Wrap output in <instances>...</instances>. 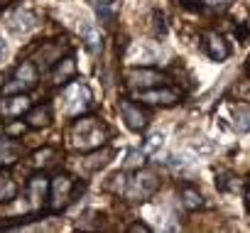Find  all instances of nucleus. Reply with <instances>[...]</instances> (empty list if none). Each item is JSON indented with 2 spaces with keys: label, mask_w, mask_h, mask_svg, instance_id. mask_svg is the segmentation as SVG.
Instances as JSON below:
<instances>
[{
  "label": "nucleus",
  "mask_w": 250,
  "mask_h": 233,
  "mask_svg": "<svg viewBox=\"0 0 250 233\" xmlns=\"http://www.w3.org/2000/svg\"><path fill=\"white\" fill-rule=\"evenodd\" d=\"M105 138H108V128L98 118H81L74 123V128L69 133V145L81 152H88V150L101 148L105 143Z\"/></svg>",
  "instance_id": "f257e3e1"
},
{
  "label": "nucleus",
  "mask_w": 250,
  "mask_h": 233,
  "mask_svg": "<svg viewBox=\"0 0 250 233\" xmlns=\"http://www.w3.org/2000/svg\"><path fill=\"white\" fill-rule=\"evenodd\" d=\"M157 187H160L157 174L150 172V169H140L133 179H128V187H125L123 194H125V199H130V201H145V199H150L157 191Z\"/></svg>",
  "instance_id": "f03ea898"
},
{
  "label": "nucleus",
  "mask_w": 250,
  "mask_h": 233,
  "mask_svg": "<svg viewBox=\"0 0 250 233\" xmlns=\"http://www.w3.org/2000/svg\"><path fill=\"white\" fill-rule=\"evenodd\" d=\"M135 98L140 103H150V106H172L182 98V93L177 88H169V86H152V88H143V91H135Z\"/></svg>",
  "instance_id": "7ed1b4c3"
},
{
  "label": "nucleus",
  "mask_w": 250,
  "mask_h": 233,
  "mask_svg": "<svg viewBox=\"0 0 250 233\" xmlns=\"http://www.w3.org/2000/svg\"><path fill=\"white\" fill-rule=\"evenodd\" d=\"M64 98H66V113H69V115H81V113L91 106V91H88V86L81 84V81L69 84Z\"/></svg>",
  "instance_id": "20e7f679"
},
{
  "label": "nucleus",
  "mask_w": 250,
  "mask_h": 233,
  "mask_svg": "<svg viewBox=\"0 0 250 233\" xmlns=\"http://www.w3.org/2000/svg\"><path fill=\"white\" fill-rule=\"evenodd\" d=\"M74 179L71 177H66V174H59V177H54L52 179V184H49V204H52V211H59V209H64L69 201H71V196H74Z\"/></svg>",
  "instance_id": "39448f33"
},
{
  "label": "nucleus",
  "mask_w": 250,
  "mask_h": 233,
  "mask_svg": "<svg viewBox=\"0 0 250 233\" xmlns=\"http://www.w3.org/2000/svg\"><path fill=\"white\" fill-rule=\"evenodd\" d=\"M118 108H120V115H123L125 126H128L130 130L143 133V130L147 128V113L140 108V103H135V101H130V98H123V101L118 103Z\"/></svg>",
  "instance_id": "423d86ee"
},
{
  "label": "nucleus",
  "mask_w": 250,
  "mask_h": 233,
  "mask_svg": "<svg viewBox=\"0 0 250 233\" xmlns=\"http://www.w3.org/2000/svg\"><path fill=\"white\" fill-rule=\"evenodd\" d=\"M125 79H128V86L135 88V91H143V88H152V86H162V84H165V76H162L160 71L145 69V66L130 69Z\"/></svg>",
  "instance_id": "0eeeda50"
},
{
  "label": "nucleus",
  "mask_w": 250,
  "mask_h": 233,
  "mask_svg": "<svg viewBox=\"0 0 250 233\" xmlns=\"http://www.w3.org/2000/svg\"><path fill=\"white\" fill-rule=\"evenodd\" d=\"M201 47H204L206 57L213 59V62H223V59H228V54H230V47H228L226 37L218 35V32H206L204 40H201Z\"/></svg>",
  "instance_id": "6e6552de"
},
{
  "label": "nucleus",
  "mask_w": 250,
  "mask_h": 233,
  "mask_svg": "<svg viewBox=\"0 0 250 233\" xmlns=\"http://www.w3.org/2000/svg\"><path fill=\"white\" fill-rule=\"evenodd\" d=\"M37 25V18H35V13H30V10H15L13 15H10V20H8V30L13 32V35H27L32 27Z\"/></svg>",
  "instance_id": "1a4fd4ad"
},
{
  "label": "nucleus",
  "mask_w": 250,
  "mask_h": 233,
  "mask_svg": "<svg viewBox=\"0 0 250 233\" xmlns=\"http://www.w3.org/2000/svg\"><path fill=\"white\" fill-rule=\"evenodd\" d=\"M30 108H32V103H30V98H27L25 93L10 96V98H5V101H3V106H0V110H3L5 118H18V115L27 113Z\"/></svg>",
  "instance_id": "9d476101"
},
{
  "label": "nucleus",
  "mask_w": 250,
  "mask_h": 233,
  "mask_svg": "<svg viewBox=\"0 0 250 233\" xmlns=\"http://www.w3.org/2000/svg\"><path fill=\"white\" fill-rule=\"evenodd\" d=\"M47 196H49V182H47V177H44V174H35V177L27 182V199L37 206V204H42Z\"/></svg>",
  "instance_id": "9b49d317"
},
{
  "label": "nucleus",
  "mask_w": 250,
  "mask_h": 233,
  "mask_svg": "<svg viewBox=\"0 0 250 233\" xmlns=\"http://www.w3.org/2000/svg\"><path fill=\"white\" fill-rule=\"evenodd\" d=\"M81 40H83V44L88 47V52H93V54H98L101 47H103L101 32H98V27H96L93 22H81Z\"/></svg>",
  "instance_id": "f8f14e48"
},
{
  "label": "nucleus",
  "mask_w": 250,
  "mask_h": 233,
  "mask_svg": "<svg viewBox=\"0 0 250 233\" xmlns=\"http://www.w3.org/2000/svg\"><path fill=\"white\" fill-rule=\"evenodd\" d=\"M128 59L133 64H152V62H157V49L152 44H135Z\"/></svg>",
  "instance_id": "ddd939ff"
},
{
  "label": "nucleus",
  "mask_w": 250,
  "mask_h": 233,
  "mask_svg": "<svg viewBox=\"0 0 250 233\" xmlns=\"http://www.w3.org/2000/svg\"><path fill=\"white\" fill-rule=\"evenodd\" d=\"M179 199H182L184 209H189V211H194V209H199V206L204 204L201 191H199L196 187H191V184H182V189H179Z\"/></svg>",
  "instance_id": "4468645a"
},
{
  "label": "nucleus",
  "mask_w": 250,
  "mask_h": 233,
  "mask_svg": "<svg viewBox=\"0 0 250 233\" xmlns=\"http://www.w3.org/2000/svg\"><path fill=\"white\" fill-rule=\"evenodd\" d=\"M74 74H76V64L71 57H66V59H59L57 69L52 71V79H54V84H69V79Z\"/></svg>",
  "instance_id": "2eb2a0df"
},
{
  "label": "nucleus",
  "mask_w": 250,
  "mask_h": 233,
  "mask_svg": "<svg viewBox=\"0 0 250 233\" xmlns=\"http://www.w3.org/2000/svg\"><path fill=\"white\" fill-rule=\"evenodd\" d=\"M49 121H52L49 106H35V108L27 110V126H32V128H42V126H47Z\"/></svg>",
  "instance_id": "dca6fc26"
},
{
  "label": "nucleus",
  "mask_w": 250,
  "mask_h": 233,
  "mask_svg": "<svg viewBox=\"0 0 250 233\" xmlns=\"http://www.w3.org/2000/svg\"><path fill=\"white\" fill-rule=\"evenodd\" d=\"M233 126L238 133H250V106L233 108Z\"/></svg>",
  "instance_id": "f3484780"
},
{
  "label": "nucleus",
  "mask_w": 250,
  "mask_h": 233,
  "mask_svg": "<svg viewBox=\"0 0 250 233\" xmlns=\"http://www.w3.org/2000/svg\"><path fill=\"white\" fill-rule=\"evenodd\" d=\"M20 157V148L10 140H0V165H15Z\"/></svg>",
  "instance_id": "a211bd4d"
},
{
  "label": "nucleus",
  "mask_w": 250,
  "mask_h": 233,
  "mask_svg": "<svg viewBox=\"0 0 250 233\" xmlns=\"http://www.w3.org/2000/svg\"><path fill=\"white\" fill-rule=\"evenodd\" d=\"M15 79H20L27 88L35 86V84H37V69H35V64H32V62H22V64L18 66V71H15Z\"/></svg>",
  "instance_id": "6ab92c4d"
},
{
  "label": "nucleus",
  "mask_w": 250,
  "mask_h": 233,
  "mask_svg": "<svg viewBox=\"0 0 250 233\" xmlns=\"http://www.w3.org/2000/svg\"><path fill=\"white\" fill-rule=\"evenodd\" d=\"M15 194H18V187H15L13 177L0 169V201H10V199H15Z\"/></svg>",
  "instance_id": "aec40b11"
},
{
  "label": "nucleus",
  "mask_w": 250,
  "mask_h": 233,
  "mask_svg": "<svg viewBox=\"0 0 250 233\" xmlns=\"http://www.w3.org/2000/svg\"><path fill=\"white\" fill-rule=\"evenodd\" d=\"M162 140H165V138H162L160 133H157V135H152V138H147V143H145V148H143V152H145V155H150V152H155L157 148H162Z\"/></svg>",
  "instance_id": "412c9836"
},
{
  "label": "nucleus",
  "mask_w": 250,
  "mask_h": 233,
  "mask_svg": "<svg viewBox=\"0 0 250 233\" xmlns=\"http://www.w3.org/2000/svg\"><path fill=\"white\" fill-rule=\"evenodd\" d=\"M143 160H145V152H130V157H128V165L125 167H143Z\"/></svg>",
  "instance_id": "4be33fe9"
},
{
  "label": "nucleus",
  "mask_w": 250,
  "mask_h": 233,
  "mask_svg": "<svg viewBox=\"0 0 250 233\" xmlns=\"http://www.w3.org/2000/svg\"><path fill=\"white\" fill-rule=\"evenodd\" d=\"M201 3H206L211 8H226V5H230V0H201Z\"/></svg>",
  "instance_id": "5701e85b"
},
{
  "label": "nucleus",
  "mask_w": 250,
  "mask_h": 233,
  "mask_svg": "<svg viewBox=\"0 0 250 233\" xmlns=\"http://www.w3.org/2000/svg\"><path fill=\"white\" fill-rule=\"evenodd\" d=\"M130 231H133V233H138V231H143V233H150L152 228H150L147 223H140V221H138V223H133V226H130Z\"/></svg>",
  "instance_id": "b1692460"
},
{
  "label": "nucleus",
  "mask_w": 250,
  "mask_h": 233,
  "mask_svg": "<svg viewBox=\"0 0 250 233\" xmlns=\"http://www.w3.org/2000/svg\"><path fill=\"white\" fill-rule=\"evenodd\" d=\"M22 130H25V126H22V123H20V126H10V128H8V133H22Z\"/></svg>",
  "instance_id": "393cba45"
},
{
  "label": "nucleus",
  "mask_w": 250,
  "mask_h": 233,
  "mask_svg": "<svg viewBox=\"0 0 250 233\" xmlns=\"http://www.w3.org/2000/svg\"><path fill=\"white\" fill-rule=\"evenodd\" d=\"M5 52H8V47H5V42H3V37H0V62H3V57H5Z\"/></svg>",
  "instance_id": "a878e982"
},
{
  "label": "nucleus",
  "mask_w": 250,
  "mask_h": 233,
  "mask_svg": "<svg viewBox=\"0 0 250 233\" xmlns=\"http://www.w3.org/2000/svg\"><path fill=\"white\" fill-rule=\"evenodd\" d=\"M248 71H250V59H248Z\"/></svg>",
  "instance_id": "bb28decb"
},
{
  "label": "nucleus",
  "mask_w": 250,
  "mask_h": 233,
  "mask_svg": "<svg viewBox=\"0 0 250 233\" xmlns=\"http://www.w3.org/2000/svg\"><path fill=\"white\" fill-rule=\"evenodd\" d=\"M0 86H3V79H0Z\"/></svg>",
  "instance_id": "cd10ccee"
},
{
  "label": "nucleus",
  "mask_w": 250,
  "mask_h": 233,
  "mask_svg": "<svg viewBox=\"0 0 250 233\" xmlns=\"http://www.w3.org/2000/svg\"><path fill=\"white\" fill-rule=\"evenodd\" d=\"M248 187H250V179H248Z\"/></svg>",
  "instance_id": "c85d7f7f"
}]
</instances>
